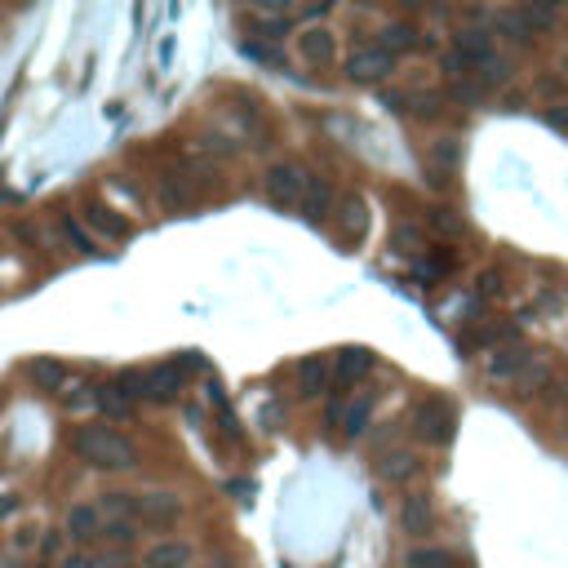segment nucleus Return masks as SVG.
<instances>
[{
	"label": "nucleus",
	"mask_w": 568,
	"mask_h": 568,
	"mask_svg": "<svg viewBox=\"0 0 568 568\" xmlns=\"http://www.w3.org/2000/svg\"><path fill=\"white\" fill-rule=\"evenodd\" d=\"M404 564L408 568H458V551H449V546H413L404 555Z\"/></svg>",
	"instance_id": "2eb2a0df"
},
{
	"label": "nucleus",
	"mask_w": 568,
	"mask_h": 568,
	"mask_svg": "<svg viewBox=\"0 0 568 568\" xmlns=\"http://www.w3.org/2000/svg\"><path fill=\"white\" fill-rule=\"evenodd\" d=\"M218 568H232V564H218Z\"/></svg>",
	"instance_id": "f704fd0d"
},
{
	"label": "nucleus",
	"mask_w": 568,
	"mask_h": 568,
	"mask_svg": "<svg viewBox=\"0 0 568 568\" xmlns=\"http://www.w3.org/2000/svg\"><path fill=\"white\" fill-rule=\"evenodd\" d=\"M298 54H302V63H311V67H334L337 63L334 32H325V27H306V32L298 36Z\"/></svg>",
	"instance_id": "0eeeda50"
},
{
	"label": "nucleus",
	"mask_w": 568,
	"mask_h": 568,
	"mask_svg": "<svg viewBox=\"0 0 568 568\" xmlns=\"http://www.w3.org/2000/svg\"><path fill=\"white\" fill-rule=\"evenodd\" d=\"M36 542V529H27V533H14V546H32Z\"/></svg>",
	"instance_id": "72a5a7b5"
},
{
	"label": "nucleus",
	"mask_w": 568,
	"mask_h": 568,
	"mask_svg": "<svg viewBox=\"0 0 568 568\" xmlns=\"http://www.w3.org/2000/svg\"><path fill=\"white\" fill-rule=\"evenodd\" d=\"M306 187H311V178H306L302 165H271L267 169V201L275 204V209H302Z\"/></svg>",
	"instance_id": "f03ea898"
},
{
	"label": "nucleus",
	"mask_w": 568,
	"mask_h": 568,
	"mask_svg": "<svg viewBox=\"0 0 568 568\" xmlns=\"http://www.w3.org/2000/svg\"><path fill=\"white\" fill-rule=\"evenodd\" d=\"M422 475V458L413 453V449H396V453H387V462H382V480H391V484H408V480H418Z\"/></svg>",
	"instance_id": "9b49d317"
},
{
	"label": "nucleus",
	"mask_w": 568,
	"mask_h": 568,
	"mask_svg": "<svg viewBox=\"0 0 568 568\" xmlns=\"http://www.w3.org/2000/svg\"><path fill=\"white\" fill-rule=\"evenodd\" d=\"M85 218H89V222H94L107 240H125V235H129V222H125V218H116V209H107V204H98V201L85 204Z\"/></svg>",
	"instance_id": "dca6fc26"
},
{
	"label": "nucleus",
	"mask_w": 568,
	"mask_h": 568,
	"mask_svg": "<svg viewBox=\"0 0 568 568\" xmlns=\"http://www.w3.org/2000/svg\"><path fill=\"white\" fill-rule=\"evenodd\" d=\"M431 160L444 169H458L462 165V142L458 138H435L431 142Z\"/></svg>",
	"instance_id": "412c9836"
},
{
	"label": "nucleus",
	"mask_w": 568,
	"mask_h": 568,
	"mask_svg": "<svg viewBox=\"0 0 568 568\" xmlns=\"http://www.w3.org/2000/svg\"><path fill=\"white\" fill-rule=\"evenodd\" d=\"M102 537H107L111 546H129L138 537V529H134V520H111V524L102 529Z\"/></svg>",
	"instance_id": "bb28decb"
},
{
	"label": "nucleus",
	"mask_w": 568,
	"mask_h": 568,
	"mask_svg": "<svg viewBox=\"0 0 568 568\" xmlns=\"http://www.w3.org/2000/svg\"><path fill=\"white\" fill-rule=\"evenodd\" d=\"M98 568H129V560H125L120 551H111V555H102L98 560Z\"/></svg>",
	"instance_id": "c756f323"
},
{
	"label": "nucleus",
	"mask_w": 568,
	"mask_h": 568,
	"mask_svg": "<svg viewBox=\"0 0 568 568\" xmlns=\"http://www.w3.org/2000/svg\"><path fill=\"white\" fill-rule=\"evenodd\" d=\"M63 568H98V560H89V555H67Z\"/></svg>",
	"instance_id": "2f4dec72"
},
{
	"label": "nucleus",
	"mask_w": 568,
	"mask_h": 568,
	"mask_svg": "<svg viewBox=\"0 0 568 568\" xmlns=\"http://www.w3.org/2000/svg\"><path fill=\"white\" fill-rule=\"evenodd\" d=\"M63 232H67L71 240H76V244H80V249H85V253H94V240H85V235H80V227H76V222H71V218H63Z\"/></svg>",
	"instance_id": "c85d7f7f"
},
{
	"label": "nucleus",
	"mask_w": 568,
	"mask_h": 568,
	"mask_svg": "<svg viewBox=\"0 0 568 568\" xmlns=\"http://www.w3.org/2000/svg\"><path fill=\"white\" fill-rule=\"evenodd\" d=\"M431 222L439 227V232H449V235H458V232H462V222H458V218H449V209H435V213H431Z\"/></svg>",
	"instance_id": "cd10ccee"
},
{
	"label": "nucleus",
	"mask_w": 568,
	"mask_h": 568,
	"mask_svg": "<svg viewBox=\"0 0 568 568\" xmlns=\"http://www.w3.org/2000/svg\"><path fill=\"white\" fill-rule=\"evenodd\" d=\"M368 413H373V396H360V400L346 408V435L356 439V435L365 431V422H368Z\"/></svg>",
	"instance_id": "5701e85b"
},
{
	"label": "nucleus",
	"mask_w": 568,
	"mask_h": 568,
	"mask_svg": "<svg viewBox=\"0 0 568 568\" xmlns=\"http://www.w3.org/2000/svg\"><path fill=\"white\" fill-rule=\"evenodd\" d=\"M511 80V63L506 58H484L480 63V85H506Z\"/></svg>",
	"instance_id": "393cba45"
},
{
	"label": "nucleus",
	"mask_w": 568,
	"mask_h": 568,
	"mask_svg": "<svg viewBox=\"0 0 568 568\" xmlns=\"http://www.w3.org/2000/svg\"><path fill=\"white\" fill-rule=\"evenodd\" d=\"M298 382H302V396H320L325 382H329V360L325 356H306L298 365Z\"/></svg>",
	"instance_id": "a211bd4d"
},
{
	"label": "nucleus",
	"mask_w": 568,
	"mask_h": 568,
	"mask_svg": "<svg viewBox=\"0 0 568 568\" xmlns=\"http://www.w3.org/2000/svg\"><path fill=\"white\" fill-rule=\"evenodd\" d=\"M134 515L147 520V524H173V520L182 515V498H178V493H138Z\"/></svg>",
	"instance_id": "6e6552de"
},
{
	"label": "nucleus",
	"mask_w": 568,
	"mask_h": 568,
	"mask_svg": "<svg viewBox=\"0 0 568 568\" xmlns=\"http://www.w3.org/2000/svg\"><path fill=\"white\" fill-rule=\"evenodd\" d=\"M71 449L98 470H134L138 467V449L120 431L102 427V422H85V427H76Z\"/></svg>",
	"instance_id": "f257e3e1"
},
{
	"label": "nucleus",
	"mask_w": 568,
	"mask_h": 568,
	"mask_svg": "<svg viewBox=\"0 0 568 568\" xmlns=\"http://www.w3.org/2000/svg\"><path fill=\"white\" fill-rule=\"evenodd\" d=\"M391 71H396V58H391L387 49H377V45H360V49H351V54H346V76H351V80H360V85L387 80Z\"/></svg>",
	"instance_id": "20e7f679"
},
{
	"label": "nucleus",
	"mask_w": 568,
	"mask_h": 568,
	"mask_svg": "<svg viewBox=\"0 0 568 568\" xmlns=\"http://www.w3.org/2000/svg\"><path fill=\"white\" fill-rule=\"evenodd\" d=\"M520 368H524V356H520V351H498V356L484 365V373H489V377H515Z\"/></svg>",
	"instance_id": "4be33fe9"
},
{
	"label": "nucleus",
	"mask_w": 568,
	"mask_h": 568,
	"mask_svg": "<svg viewBox=\"0 0 568 568\" xmlns=\"http://www.w3.org/2000/svg\"><path fill=\"white\" fill-rule=\"evenodd\" d=\"M377 36H382V40H377V49H387L391 58H396V54H408V49H418V45H422V36H418L413 23H387Z\"/></svg>",
	"instance_id": "f8f14e48"
},
{
	"label": "nucleus",
	"mask_w": 568,
	"mask_h": 568,
	"mask_svg": "<svg viewBox=\"0 0 568 568\" xmlns=\"http://www.w3.org/2000/svg\"><path fill=\"white\" fill-rule=\"evenodd\" d=\"M14 511H18V493H5V498H0V520L14 515Z\"/></svg>",
	"instance_id": "473e14b6"
},
{
	"label": "nucleus",
	"mask_w": 568,
	"mask_h": 568,
	"mask_svg": "<svg viewBox=\"0 0 568 568\" xmlns=\"http://www.w3.org/2000/svg\"><path fill=\"white\" fill-rule=\"evenodd\" d=\"M400 529L408 537H431L435 533L431 493H404L400 498Z\"/></svg>",
	"instance_id": "423d86ee"
},
{
	"label": "nucleus",
	"mask_w": 568,
	"mask_h": 568,
	"mask_svg": "<svg viewBox=\"0 0 568 568\" xmlns=\"http://www.w3.org/2000/svg\"><path fill=\"white\" fill-rule=\"evenodd\" d=\"M63 377H67V368L58 365L54 356H36L32 365H27V382H32L36 391H58Z\"/></svg>",
	"instance_id": "ddd939ff"
},
{
	"label": "nucleus",
	"mask_w": 568,
	"mask_h": 568,
	"mask_svg": "<svg viewBox=\"0 0 568 568\" xmlns=\"http://www.w3.org/2000/svg\"><path fill=\"white\" fill-rule=\"evenodd\" d=\"M546 120H551V129H560V134H568V111H560V107H555V111L546 116Z\"/></svg>",
	"instance_id": "7c9ffc66"
},
{
	"label": "nucleus",
	"mask_w": 568,
	"mask_h": 568,
	"mask_svg": "<svg viewBox=\"0 0 568 568\" xmlns=\"http://www.w3.org/2000/svg\"><path fill=\"white\" fill-rule=\"evenodd\" d=\"M413 431L422 435L427 444H449L453 431H458V413H453V404L449 400L418 404V427H413Z\"/></svg>",
	"instance_id": "7ed1b4c3"
},
{
	"label": "nucleus",
	"mask_w": 568,
	"mask_h": 568,
	"mask_svg": "<svg viewBox=\"0 0 568 568\" xmlns=\"http://www.w3.org/2000/svg\"><path fill=\"white\" fill-rule=\"evenodd\" d=\"M67 537L71 542H94V537H102V511L98 506H71L67 511Z\"/></svg>",
	"instance_id": "9d476101"
},
{
	"label": "nucleus",
	"mask_w": 568,
	"mask_h": 568,
	"mask_svg": "<svg viewBox=\"0 0 568 568\" xmlns=\"http://www.w3.org/2000/svg\"><path fill=\"white\" fill-rule=\"evenodd\" d=\"M134 498H138V493H102L98 511L116 515V520H129V515H134Z\"/></svg>",
	"instance_id": "b1692460"
},
{
	"label": "nucleus",
	"mask_w": 568,
	"mask_h": 568,
	"mask_svg": "<svg viewBox=\"0 0 568 568\" xmlns=\"http://www.w3.org/2000/svg\"><path fill=\"white\" fill-rule=\"evenodd\" d=\"M391 244H396V253H418V249H427V240L418 227H396L391 232Z\"/></svg>",
	"instance_id": "a878e982"
},
{
	"label": "nucleus",
	"mask_w": 568,
	"mask_h": 568,
	"mask_svg": "<svg viewBox=\"0 0 568 568\" xmlns=\"http://www.w3.org/2000/svg\"><path fill=\"white\" fill-rule=\"evenodd\" d=\"M458 54L480 67L484 58H493V40H489V32H480V27H467V32H458Z\"/></svg>",
	"instance_id": "f3484780"
},
{
	"label": "nucleus",
	"mask_w": 568,
	"mask_h": 568,
	"mask_svg": "<svg viewBox=\"0 0 568 568\" xmlns=\"http://www.w3.org/2000/svg\"><path fill=\"white\" fill-rule=\"evenodd\" d=\"M187 387V368L178 365V360H169V365H156V368H147V382H142V396L147 400H178V391Z\"/></svg>",
	"instance_id": "39448f33"
},
{
	"label": "nucleus",
	"mask_w": 568,
	"mask_h": 568,
	"mask_svg": "<svg viewBox=\"0 0 568 568\" xmlns=\"http://www.w3.org/2000/svg\"><path fill=\"white\" fill-rule=\"evenodd\" d=\"M337 232H342V240H360L365 235V201H342L337 204Z\"/></svg>",
	"instance_id": "6ab92c4d"
},
{
	"label": "nucleus",
	"mask_w": 568,
	"mask_h": 568,
	"mask_svg": "<svg viewBox=\"0 0 568 568\" xmlns=\"http://www.w3.org/2000/svg\"><path fill=\"white\" fill-rule=\"evenodd\" d=\"M302 209H306V222H325V218L334 213V187H329L325 178H311Z\"/></svg>",
	"instance_id": "4468645a"
},
{
	"label": "nucleus",
	"mask_w": 568,
	"mask_h": 568,
	"mask_svg": "<svg viewBox=\"0 0 568 568\" xmlns=\"http://www.w3.org/2000/svg\"><path fill=\"white\" fill-rule=\"evenodd\" d=\"M147 568H191V542H156L147 555Z\"/></svg>",
	"instance_id": "1a4fd4ad"
},
{
	"label": "nucleus",
	"mask_w": 568,
	"mask_h": 568,
	"mask_svg": "<svg viewBox=\"0 0 568 568\" xmlns=\"http://www.w3.org/2000/svg\"><path fill=\"white\" fill-rule=\"evenodd\" d=\"M368 368H373V356L365 346H351V351L337 356V382H356V377H365Z\"/></svg>",
	"instance_id": "aec40b11"
}]
</instances>
